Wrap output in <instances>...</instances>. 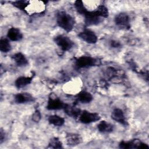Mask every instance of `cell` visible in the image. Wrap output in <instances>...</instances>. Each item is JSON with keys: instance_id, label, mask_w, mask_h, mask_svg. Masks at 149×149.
Segmentation results:
<instances>
[{"instance_id": "cell-16", "label": "cell", "mask_w": 149, "mask_h": 149, "mask_svg": "<svg viewBox=\"0 0 149 149\" xmlns=\"http://www.w3.org/2000/svg\"><path fill=\"white\" fill-rule=\"evenodd\" d=\"M77 99L81 103H89L93 100L91 94L87 91H81L77 94Z\"/></svg>"}, {"instance_id": "cell-20", "label": "cell", "mask_w": 149, "mask_h": 149, "mask_svg": "<svg viewBox=\"0 0 149 149\" xmlns=\"http://www.w3.org/2000/svg\"><path fill=\"white\" fill-rule=\"evenodd\" d=\"M11 49V45L6 38H2L0 40V50L2 52H8Z\"/></svg>"}, {"instance_id": "cell-9", "label": "cell", "mask_w": 149, "mask_h": 149, "mask_svg": "<svg viewBox=\"0 0 149 149\" xmlns=\"http://www.w3.org/2000/svg\"><path fill=\"white\" fill-rule=\"evenodd\" d=\"M65 105H66L58 98H52L51 97V98H49L48 101L47 108L49 110H57L64 108Z\"/></svg>"}, {"instance_id": "cell-23", "label": "cell", "mask_w": 149, "mask_h": 149, "mask_svg": "<svg viewBox=\"0 0 149 149\" xmlns=\"http://www.w3.org/2000/svg\"><path fill=\"white\" fill-rule=\"evenodd\" d=\"M49 146L50 147L54 148H59L62 147V144L57 138H54L51 139L49 142Z\"/></svg>"}, {"instance_id": "cell-25", "label": "cell", "mask_w": 149, "mask_h": 149, "mask_svg": "<svg viewBox=\"0 0 149 149\" xmlns=\"http://www.w3.org/2000/svg\"><path fill=\"white\" fill-rule=\"evenodd\" d=\"M4 135H5V133L3 132V131L1 130V133H0V142L1 143L3 141L5 137H4Z\"/></svg>"}, {"instance_id": "cell-17", "label": "cell", "mask_w": 149, "mask_h": 149, "mask_svg": "<svg viewBox=\"0 0 149 149\" xmlns=\"http://www.w3.org/2000/svg\"><path fill=\"white\" fill-rule=\"evenodd\" d=\"M48 120L50 124L55 126H61L64 124L65 122V120L63 118L56 115L49 116Z\"/></svg>"}, {"instance_id": "cell-5", "label": "cell", "mask_w": 149, "mask_h": 149, "mask_svg": "<svg viewBox=\"0 0 149 149\" xmlns=\"http://www.w3.org/2000/svg\"><path fill=\"white\" fill-rule=\"evenodd\" d=\"M78 36L81 40L89 44H94L97 41V36L90 30H84L78 34Z\"/></svg>"}, {"instance_id": "cell-18", "label": "cell", "mask_w": 149, "mask_h": 149, "mask_svg": "<svg viewBox=\"0 0 149 149\" xmlns=\"http://www.w3.org/2000/svg\"><path fill=\"white\" fill-rule=\"evenodd\" d=\"M97 128L101 133H110L113 130V126L112 125L106 122L105 121H101L98 125Z\"/></svg>"}, {"instance_id": "cell-10", "label": "cell", "mask_w": 149, "mask_h": 149, "mask_svg": "<svg viewBox=\"0 0 149 149\" xmlns=\"http://www.w3.org/2000/svg\"><path fill=\"white\" fill-rule=\"evenodd\" d=\"M115 22L116 25L120 27H129L130 18L126 13H120L116 15V16L115 17Z\"/></svg>"}, {"instance_id": "cell-19", "label": "cell", "mask_w": 149, "mask_h": 149, "mask_svg": "<svg viewBox=\"0 0 149 149\" xmlns=\"http://www.w3.org/2000/svg\"><path fill=\"white\" fill-rule=\"evenodd\" d=\"M31 81V77H19L15 81V85L17 88H22L30 83Z\"/></svg>"}, {"instance_id": "cell-15", "label": "cell", "mask_w": 149, "mask_h": 149, "mask_svg": "<svg viewBox=\"0 0 149 149\" xmlns=\"http://www.w3.org/2000/svg\"><path fill=\"white\" fill-rule=\"evenodd\" d=\"M13 58L18 66H24L28 63V61L26 58L20 52L15 54Z\"/></svg>"}, {"instance_id": "cell-13", "label": "cell", "mask_w": 149, "mask_h": 149, "mask_svg": "<svg viewBox=\"0 0 149 149\" xmlns=\"http://www.w3.org/2000/svg\"><path fill=\"white\" fill-rule=\"evenodd\" d=\"M33 101V97L29 93H19L15 95V101L18 104H23Z\"/></svg>"}, {"instance_id": "cell-22", "label": "cell", "mask_w": 149, "mask_h": 149, "mask_svg": "<svg viewBox=\"0 0 149 149\" xmlns=\"http://www.w3.org/2000/svg\"><path fill=\"white\" fill-rule=\"evenodd\" d=\"M29 1H15L13 2V4L15 6L16 8L20 9L22 10H23L26 8L27 5H28Z\"/></svg>"}, {"instance_id": "cell-6", "label": "cell", "mask_w": 149, "mask_h": 149, "mask_svg": "<svg viewBox=\"0 0 149 149\" xmlns=\"http://www.w3.org/2000/svg\"><path fill=\"white\" fill-rule=\"evenodd\" d=\"M96 60L91 57L82 56L79 58L76 61V65L79 68H87L93 66L95 64Z\"/></svg>"}, {"instance_id": "cell-11", "label": "cell", "mask_w": 149, "mask_h": 149, "mask_svg": "<svg viewBox=\"0 0 149 149\" xmlns=\"http://www.w3.org/2000/svg\"><path fill=\"white\" fill-rule=\"evenodd\" d=\"M111 118L113 120L118 122L122 125H126V121L125 115L122 109L119 108H115L113 110L111 113Z\"/></svg>"}, {"instance_id": "cell-4", "label": "cell", "mask_w": 149, "mask_h": 149, "mask_svg": "<svg viewBox=\"0 0 149 149\" xmlns=\"http://www.w3.org/2000/svg\"><path fill=\"white\" fill-rule=\"evenodd\" d=\"M45 9V4L42 1H29L28 5L25 9L27 13H40Z\"/></svg>"}, {"instance_id": "cell-24", "label": "cell", "mask_w": 149, "mask_h": 149, "mask_svg": "<svg viewBox=\"0 0 149 149\" xmlns=\"http://www.w3.org/2000/svg\"><path fill=\"white\" fill-rule=\"evenodd\" d=\"M41 119V114L38 111H36L32 115V120L34 122H38Z\"/></svg>"}, {"instance_id": "cell-14", "label": "cell", "mask_w": 149, "mask_h": 149, "mask_svg": "<svg viewBox=\"0 0 149 149\" xmlns=\"http://www.w3.org/2000/svg\"><path fill=\"white\" fill-rule=\"evenodd\" d=\"M81 138L79 134H69L66 137L67 144L69 146H76L81 142Z\"/></svg>"}, {"instance_id": "cell-12", "label": "cell", "mask_w": 149, "mask_h": 149, "mask_svg": "<svg viewBox=\"0 0 149 149\" xmlns=\"http://www.w3.org/2000/svg\"><path fill=\"white\" fill-rule=\"evenodd\" d=\"M8 37L12 41H20L23 38V34L19 29L12 27L9 29L8 31Z\"/></svg>"}, {"instance_id": "cell-7", "label": "cell", "mask_w": 149, "mask_h": 149, "mask_svg": "<svg viewBox=\"0 0 149 149\" xmlns=\"http://www.w3.org/2000/svg\"><path fill=\"white\" fill-rule=\"evenodd\" d=\"M84 16H85V23L88 26L95 25L102 21L101 17L97 15L94 10L87 11Z\"/></svg>"}, {"instance_id": "cell-3", "label": "cell", "mask_w": 149, "mask_h": 149, "mask_svg": "<svg viewBox=\"0 0 149 149\" xmlns=\"http://www.w3.org/2000/svg\"><path fill=\"white\" fill-rule=\"evenodd\" d=\"M79 120L83 123H90L98 121L100 119V116L98 113L90 112L88 111H83L79 115Z\"/></svg>"}, {"instance_id": "cell-1", "label": "cell", "mask_w": 149, "mask_h": 149, "mask_svg": "<svg viewBox=\"0 0 149 149\" xmlns=\"http://www.w3.org/2000/svg\"><path fill=\"white\" fill-rule=\"evenodd\" d=\"M56 22L61 28L68 32L70 31L74 25L73 17L63 11L60 12L57 14Z\"/></svg>"}, {"instance_id": "cell-21", "label": "cell", "mask_w": 149, "mask_h": 149, "mask_svg": "<svg viewBox=\"0 0 149 149\" xmlns=\"http://www.w3.org/2000/svg\"><path fill=\"white\" fill-rule=\"evenodd\" d=\"M65 112L69 116H79L80 113V111L79 109L75 108L73 107L70 106H66L65 105Z\"/></svg>"}, {"instance_id": "cell-2", "label": "cell", "mask_w": 149, "mask_h": 149, "mask_svg": "<svg viewBox=\"0 0 149 149\" xmlns=\"http://www.w3.org/2000/svg\"><path fill=\"white\" fill-rule=\"evenodd\" d=\"M54 41L56 45L65 51L70 49L74 45L73 41L68 37L64 35L57 36L55 37Z\"/></svg>"}, {"instance_id": "cell-8", "label": "cell", "mask_w": 149, "mask_h": 149, "mask_svg": "<svg viewBox=\"0 0 149 149\" xmlns=\"http://www.w3.org/2000/svg\"><path fill=\"white\" fill-rule=\"evenodd\" d=\"M119 146L122 148H148V146L147 144L143 143L139 140L135 139L129 142L122 141L120 143Z\"/></svg>"}]
</instances>
